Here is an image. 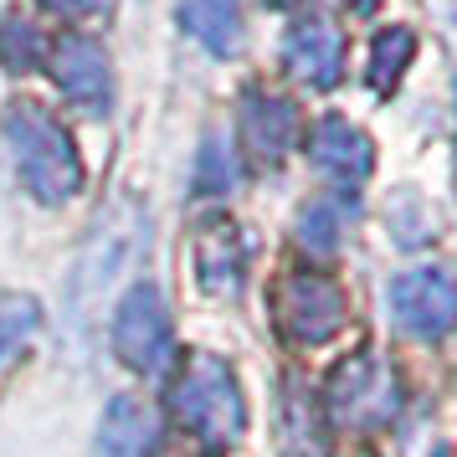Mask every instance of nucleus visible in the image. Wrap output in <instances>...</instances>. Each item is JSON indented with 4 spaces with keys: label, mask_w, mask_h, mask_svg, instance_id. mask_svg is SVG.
I'll use <instances>...</instances> for the list:
<instances>
[{
    "label": "nucleus",
    "mask_w": 457,
    "mask_h": 457,
    "mask_svg": "<svg viewBox=\"0 0 457 457\" xmlns=\"http://www.w3.org/2000/svg\"><path fill=\"white\" fill-rule=\"evenodd\" d=\"M0 139L5 154L21 175V186L42 201V206H62L83 190V154L67 124L37 98H11L0 108Z\"/></svg>",
    "instance_id": "nucleus-1"
},
{
    "label": "nucleus",
    "mask_w": 457,
    "mask_h": 457,
    "mask_svg": "<svg viewBox=\"0 0 457 457\" xmlns=\"http://www.w3.org/2000/svg\"><path fill=\"white\" fill-rule=\"evenodd\" d=\"M170 416L206 447H237L247 432V401L227 360L195 354L170 380Z\"/></svg>",
    "instance_id": "nucleus-2"
},
{
    "label": "nucleus",
    "mask_w": 457,
    "mask_h": 457,
    "mask_svg": "<svg viewBox=\"0 0 457 457\" xmlns=\"http://www.w3.org/2000/svg\"><path fill=\"white\" fill-rule=\"evenodd\" d=\"M401 411V375L391 370V360L375 350H360L350 360H339L334 375L324 380V416L334 432L345 436H370L386 432Z\"/></svg>",
    "instance_id": "nucleus-3"
},
{
    "label": "nucleus",
    "mask_w": 457,
    "mask_h": 457,
    "mask_svg": "<svg viewBox=\"0 0 457 457\" xmlns=\"http://www.w3.org/2000/svg\"><path fill=\"white\" fill-rule=\"evenodd\" d=\"M145 242H149V221H145V211L139 206L108 211L104 221L93 227L83 257H78V272H72V288H67V309H72V319H87L113 283H124L129 268L145 257Z\"/></svg>",
    "instance_id": "nucleus-4"
},
{
    "label": "nucleus",
    "mask_w": 457,
    "mask_h": 457,
    "mask_svg": "<svg viewBox=\"0 0 457 457\" xmlns=\"http://www.w3.org/2000/svg\"><path fill=\"white\" fill-rule=\"evenodd\" d=\"M113 354L124 360L134 375H165L170 354H175V324H170V303L154 283H129L113 303Z\"/></svg>",
    "instance_id": "nucleus-5"
},
{
    "label": "nucleus",
    "mask_w": 457,
    "mask_h": 457,
    "mask_svg": "<svg viewBox=\"0 0 457 457\" xmlns=\"http://www.w3.org/2000/svg\"><path fill=\"white\" fill-rule=\"evenodd\" d=\"M391 319L411 339H442L457 329V268L427 262L391 283Z\"/></svg>",
    "instance_id": "nucleus-6"
},
{
    "label": "nucleus",
    "mask_w": 457,
    "mask_h": 457,
    "mask_svg": "<svg viewBox=\"0 0 457 457\" xmlns=\"http://www.w3.org/2000/svg\"><path fill=\"white\" fill-rule=\"evenodd\" d=\"M272 313L293 345H329L345 329V293L324 272H283L272 293Z\"/></svg>",
    "instance_id": "nucleus-7"
},
{
    "label": "nucleus",
    "mask_w": 457,
    "mask_h": 457,
    "mask_svg": "<svg viewBox=\"0 0 457 457\" xmlns=\"http://www.w3.org/2000/svg\"><path fill=\"white\" fill-rule=\"evenodd\" d=\"M46 67H52V83L62 87L67 104H78L93 119H104L113 108V62L87 31H62L46 46Z\"/></svg>",
    "instance_id": "nucleus-8"
},
{
    "label": "nucleus",
    "mask_w": 457,
    "mask_h": 457,
    "mask_svg": "<svg viewBox=\"0 0 457 457\" xmlns=\"http://www.w3.org/2000/svg\"><path fill=\"white\" fill-rule=\"evenodd\" d=\"M309 165L324 175V180H334V186H365L375 170V139L365 134L360 124H350L345 113H324L319 124L309 129Z\"/></svg>",
    "instance_id": "nucleus-9"
},
{
    "label": "nucleus",
    "mask_w": 457,
    "mask_h": 457,
    "mask_svg": "<svg viewBox=\"0 0 457 457\" xmlns=\"http://www.w3.org/2000/svg\"><path fill=\"white\" fill-rule=\"evenodd\" d=\"M237 119H242V145L257 165H283L288 160L293 139H298V104L288 93H272V87H247L237 98Z\"/></svg>",
    "instance_id": "nucleus-10"
},
{
    "label": "nucleus",
    "mask_w": 457,
    "mask_h": 457,
    "mask_svg": "<svg viewBox=\"0 0 457 457\" xmlns=\"http://www.w3.org/2000/svg\"><path fill=\"white\" fill-rule=\"evenodd\" d=\"M283 67L309 87L339 83L345 78V31L334 26V16H303V21H293L288 42H283Z\"/></svg>",
    "instance_id": "nucleus-11"
},
{
    "label": "nucleus",
    "mask_w": 457,
    "mask_h": 457,
    "mask_svg": "<svg viewBox=\"0 0 457 457\" xmlns=\"http://www.w3.org/2000/svg\"><path fill=\"white\" fill-rule=\"evenodd\" d=\"M195 283L211 298H237L242 283H247V242H242V227L231 221H211L195 242Z\"/></svg>",
    "instance_id": "nucleus-12"
},
{
    "label": "nucleus",
    "mask_w": 457,
    "mask_h": 457,
    "mask_svg": "<svg viewBox=\"0 0 457 457\" xmlns=\"http://www.w3.org/2000/svg\"><path fill=\"white\" fill-rule=\"evenodd\" d=\"M160 453V416L139 395H113L98 421V457H154Z\"/></svg>",
    "instance_id": "nucleus-13"
},
{
    "label": "nucleus",
    "mask_w": 457,
    "mask_h": 457,
    "mask_svg": "<svg viewBox=\"0 0 457 457\" xmlns=\"http://www.w3.org/2000/svg\"><path fill=\"white\" fill-rule=\"evenodd\" d=\"M180 26L211 57H237L242 52V0H186Z\"/></svg>",
    "instance_id": "nucleus-14"
},
{
    "label": "nucleus",
    "mask_w": 457,
    "mask_h": 457,
    "mask_svg": "<svg viewBox=\"0 0 457 457\" xmlns=\"http://www.w3.org/2000/svg\"><path fill=\"white\" fill-rule=\"evenodd\" d=\"M354 216H360V206H354L350 195H319V201H309V206L298 211V247L309 252V257H334V252L345 247Z\"/></svg>",
    "instance_id": "nucleus-15"
},
{
    "label": "nucleus",
    "mask_w": 457,
    "mask_h": 457,
    "mask_svg": "<svg viewBox=\"0 0 457 457\" xmlns=\"http://www.w3.org/2000/svg\"><path fill=\"white\" fill-rule=\"evenodd\" d=\"M416 62V31L406 26H386V31H375L370 37V67H365V83L370 93H395V83L406 78V67Z\"/></svg>",
    "instance_id": "nucleus-16"
},
{
    "label": "nucleus",
    "mask_w": 457,
    "mask_h": 457,
    "mask_svg": "<svg viewBox=\"0 0 457 457\" xmlns=\"http://www.w3.org/2000/svg\"><path fill=\"white\" fill-rule=\"evenodd\" d=\"M42 324V303L31 293H5L0 298V370L26 350V339Z\"/></svg>",
    "instance_id": "nucleus-17"
},
{
    "label": "nucleus",
    "mask_w": 457,
    "mask_h": 457,
    "mask_svg": "<svg viewBox=\"0 0 457 457\" xmlns=\"http://www.w3.org/2000/svg\"><path fill=\"white\" fill-rule=\"evenodd\" d=\"M46 37L26 16H5L0 21V62L11 72H31V67H46Z\"/></svg>",
    "instance_id": "nucleus-18"
},
{
    "label": "nucleus",
    "mask_w": 457,
    "mask_h": 457,
    "mask_svg": "<svg viewBox=\"0 0 457 457\" xmlns=\"http://www.w3.org/2000/svg\"><path fill=\"white\" fill-rule=\"evenodd\" d=\"M237 160H231V145L221 139V134H211L206 145H201V160H195V195H227L231 186H237Z\"/></svg>",
    "instance_id": "nucleus-19"
},
{
    "label": "nucleus",
    "mask_w": 457,
    "mask_h": 457,
    "mask_svg": "<svg viewBox=\"0 0 457 457\" xmlns=\"http://www.w3.org/2000/svg\"><path fill=\"white\" fill-rule=\"evenodd\" d=\"M46 11H57V16H93V11H104L108 0H42Z\"/></svg>",
    "instance_id": "nucleus-20"
},
{
    "label": "nucleus",
    "mask_w": 457,
    "mask_h": 457,
    "mask_svg": "<svg viewBox=\"0 0 457 457\" xmlns=\"http://www.w3.org/2000/svg\"><path fill=\"white\" fill-rule=\"evenodd\" d=\"M375 5H380V0H350V11H360V16H370Z\"/></svg>",
    "instance_id": "nucleus-21"
},
{
    "label": "nucleus",
    "mask_w": 457,
    "mask_h": 457,
    "mask_svg": "<svg viewBox=\"0 0 457 457\" xmlns=\"http://www.w3.org/2000/svg\"><path fill=\"white\" fill-rule=\"evenodd\" d=\"M268 5H303V0H268Z\"/></svg>",
    "instance_id": "nucleus-22"
},
{
    "label": "nucleus",
    "mask_w": 457,
    "mask_h": 457,
    "mask_svg": "<svg viewBox=\"0 0 457 457\" xmlns=\"http://www.w3.org/2000/svg\"><path fill=\"white\" fill-rule=\"evenodd\" d=\"M453 98H457V83H453Z\"/></svg>",
    "instance_id": "nucleus-23"
},
{
    "label": "nucleus",
    "mask_w": 457,
    "mask_h": 457,
    "mask_svg": "<svg viewBox=\"0 0 457 457\" xmlns=\"http://www.w3.org/2000/svg\"><path fill=\"white\" fill-rule=\"evenodd\" d=\"M436 457H447V453H436Z\"/></svg>",
    "instance_id": "nucleus-24"
}]
</instances>
